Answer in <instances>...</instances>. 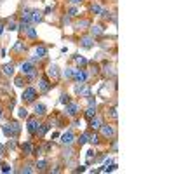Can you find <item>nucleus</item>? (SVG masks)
I'll return each instance as SVG.
<instances>
[{
    "mask_svg": "<svg viewBox=\"0 0 174 174\" xmlns=\"http://www.w3.org/2000/svg\"><path fill=\"white\" fill-rule=\"evenodd\" d=\"M75 61H77V63H80V64H85V63H87V61H85L84 58H80V56H75Z\"/></svg>",
    "mask_w": 174,
    "mask_h": 174,
    "instance_id": "obj_30",
    "label": "nucleus"
},
{
    "mask_svg": "<svg viewBox=\"0 0 174 174\" xmlns=\"http://www.w3.org/2000/svg\"><path fill=\"white\" fill-rule=\"evenodd\" d=\"M89 141H91L92 145H98V143H99V138H98V134H91V136H89Z\"/></svg>",
    "mask_w": 174,
    "mask_h": 174,
    "instance_id": "obj_27",
    "label": "nucleus"
},
{
    "mask_svg": "<svg viewBox=\"0 0 174 174\" xmlns=\"http://www.w3.org/2000/svg\"><path fill=\"white\" fill-rule=\"evenodd\" d=\"M28 21H31V10H23V23L28 24Z\"/></svg>",
    "mask_w": 174,
    "mask_h": 174,
    "instance_id": "obj_14",
    "label": "nucleus"
},
{
    "mask_svg": "<svg viewBox=\"0 0 174 174\" xmlns=\"http://www.w3.org/2000/svg\"><path fill=\"white\" fill-rule=\"evenodd\" d=\"M59 103H63V105H68V103H70V96H68V94H63V96L59 98Z\"/></svg>",
    "mask_w": 174,
    "mask_h": 174,
    "instance_id": "obj_25",
    "label": "nucleus"
},
{
    "mask_svg": "<svg viewBox=\"0 0 174 174\" xmlns=\"http://www.w3.org/2000/svg\"><path fill=\"white\" fill-rule=\"evenodd\" d=\"M26 49V45H24V42H21V40H17L16 42V45H14V51H17V52H21V51H24Z\"/></svg>",
    "mask_w": 174,
    "mask_h": 174,
    "instance_id": "obj_18",
    "label": "nucleus"
},
{
    "mask_svg": "<svg viewBox=\"0 0 174 174\" xmlns=\"http://www.w3.org/2000/svg\"><path fill=\"white\" fill-rule=\"evenodd\" d=\"M91 33H92V35H101V33H103V28H101V26H92V28H91Z\"/></svg>",
    "mask_w": 174,
    "mask_h": 174,
    "instance_id": "obj_22",
    "label": "nucleus"
},
{
    "mask_svg": "<svg viewBox=\"0 0 174 174\" xmlns=\"http://www.w3.org/2000/svg\"><path fill=\"white\" fill-rule=\"evenodd\" d=\"M38 127H40V124H38L35 119H31V120L28 122V131H30V134H37Z\"/></svg>",
    "mask_w": 174,
    "mask_h": 174,
    "instance_id": "obj_10",
    "label": "nucleus"
},
{
    "mask_svg": "<svg viewBox=\"0 0 174 174\" xmlns=\"http://www.w3.org/2000/svg\"><path fill=\"white\" fill-rule=\"evenodd\" d=\"M26 115H28V112H26L24 108H21V110H19V117H21V119H24Z\"/></svg>",
    "mask_w": 174,
    "mask_h": 174,
    "instance_id": "obj_32",
    "label": "nucleus"
},
{
    "mask_svg": "<svg viewBox=\"0 0 174 174\" xmlns=\"http://www.w3.org/2000/svg\"><path fill=\"white\" fill-rule=\"evenodd\" d=\"M42 19V12H38V10H31V21H40Z\"/></svg>",
    "mask_w": 174,
    "mask_h": 174,
    "instance_id": "obj_17",
    "label": "nucleus"
},
{
    "mask_svg": "<svg viewBox=\"0 0 174 174\" xmlns=\"http://www.w3.org/2000/svg\"><path fill=\"white\" fill-rule=\"evenodd\" d=\"M89 125H91V129H99L101 125H103V119L101 117H92L91 120H89Z\"/></svg>",
    "mask_w": 174,
    "mask_h": 174,
    "instance_id": "obj_7",
    "label": "nucleus"
},
{
    "mask_svg": "<svg viewBox=\"0 0 174 174\" xmlns=\"http://www.w3.org/2000/svg\"><path fill=\"white\" fill-rule=\"evenodd\" d=\"M77 14H78V10H77V9H70V10H68V16H71V17H73V16H77Z\"/></svg>",
    "mask_w": 174,
    "mask_h": 174,
    "instance_id": "obj_31",
    "label": "nucleus"
},
{
    "mask_svg": "<svg viewBox=\"0 0 174 174\" xmlns=\"http://www.w3.org/2000/svg\"><path fill=\"white\" fill-rule=\"evenodd\" d=\"M91 10H92V12H96V14H98V12H101V7H99V5H98V3H96V5H92V7H91Z\"/></svg>",
    "mask_w": 174,
    "mask_h": 174,
    "instance_id": "obj_29",
    "label": "nucleus"
},
{
    "mask_svg": "<svg viewBox=\"0 0 174 174\" xmlns=\"http://www.w3.org/2000/svg\"><path fill=\"white\" fill-rule=\"evenodd\" d=\"M23 173H33V169H31V166H26V167L23 169Z\"/></svg>",
    "mask_w": 174,
    "mask_h": 174,
    "instance_id": "obj_34",
    "label": "nucleus"
},
{
    "mask_svg": "<svg viewBox=\"0 0 174 174\" xmlns=\"http://www.w3.org/2000/svg\"><path fill=\"white\" fill-rule=\"evenodd\" d=\"M73 139H75V138H73V132H71V131H68V132H64V134L61 136V141H63L64 145H71Z\"/></svg>",
    "mask_w": 174,
    "mask_h": 174,
    "instance_id": "obj_11",
    "label": "nucleus"
},
{
    "mask_svg": "<svg viewBox=\"0 0 174 174\" xmlns=\"http://www.w3.org/2000/svg\"><path fill=\"white\" fill-rule=\"evenodd\" d=\"M64 77H66V78H71V77H73V68H66V70H64Z\"/></svg>",
    "mask_w": 174,
    "mask_h": 174,
    "instance_id": "obj_28",
    "label": "nucleus"
},
{
    "mask_svg": "<svg viewBox=\"0 0 174 174\" xmlns=\"http://www.w3.org/2000/svg\"><path fill=\"white\" fill-rule=\"evenodd\" d=\"M99 129H101V134H103L105 138H113V136H115V129H113L112 125H108V124H103Z\"/></svg>",
    "mask_w": 174,
    "mask_h": 174,
    "instance_id": "obj_4",
    "label": "nucleus"
},
{
    "mask_svg": "<svg viewBox=\"0 0 174 174\" xmlns=\"http://www.w3.org/2000/svg\"><path fill=\"white\" fill-rule=\"evenodd\" d=\"M9 30H12V31H14V30H17V26H16L14 23H10V24H9Z\"/></svg>",
    "mask_w": 174,
    "mask_h": 174,
    "instance_id": "obj_36",
    "label": "nucleus"
},
{
    "mask_svg": "<svg viewBox=\"0 0 174 174\" xmlns=\"http://www.w3.org/2000/svg\"><path fill=\"white\" fill-rule=\"evenodd\" d=\"M82 45H84L85 49L92 47V38H91V37H84V38H82Z\"/></svg>",
    "mask_w": 174,
    "mask_h": 174,
    "instance_id": "obj_16",
    "label": "nucleus"
},
{
    "mask_svg": "<svg viewBox=\"0 0 174 174\" xmlns=\"http://www.w3.org/2000/svg\"><path fill=\"white\" fill-rule=\"evenodd\" d=\"M2 171H3V173H9V171H10V167H9V166H3V169H2Z\"/></svg>",
    "mask_w": 174,
    "mask_h": 174,
    "instance_id": "obj_38",
    "label": "nucleus"
},
{
    "mask_svg": "<svg viewBox=\"0 0 174 174\" xmlns=\"http://www.w3.org/2000/svg\"><path fill=\"white\" fill-rule=\"evenodd\" d=\"M33 150H35V148H33V145H31V143H24V145H23V152H24L26 155H31V153H33Z\"/></svg>",
    "mask_w": 174,
    "mask_h": 174,
    "instance_id": "obj_13",
    "label": "nucleus"
},
{
    "mask_svg": "<svg viewBox=\"0 0 174 174\" xmlns=\"http://www.w3.org/2000/svg\"><path fill=\"white\" fill-rule=\"evenodd\" d=\"M47 75L52 78V80H56L58 77H59V71H58V66L56 64H51L49 68H47Z\"/></svg>",
    "mask_w": 174,
    "mask_h": 174,
    "instance_id": "obj_9",
    "label": "nucleus"
},
{
    "mask_svg": "<svg viewBox=\"0 0 174 174\" xmlns=\"http://www.w3.org/2000/svg\"><path fill=\"white\" fill-rule=\"evenodd\" d=\"M47 129H49V125H47V124H44L42 127H38V131H37V136H44V134L47 132Z\"/></svg>",
    "mask_w": 174,
    "mask_h": 174,
    "instance_id": "obj_21",
    "label": "nucleus"
},
{
    "mask_svg": "<svg viewBox=\"0 0 174 174\" xmlns=\"http://www.w3.org/2000/svg\"><path fill=\"white\" fill-rule=\"evenodd\" d=\"M37 167H38V171H45V169H47V162H45V160H38V162H37Z\"/></svg>",
    "mask_w": 174,
    "mask_h": 174,
    "instance_id": "obj_23",
    "label": "nucleus"
},
{
    "mask_svg": "<svg viewBox=\"0 0 174 174\" xmlns=\"http://www.w3.org/2000/svg\"><path fill=\"white\" fill-rule=\"evenodd\" d=\"M2 155H3V146L0 145V157H2Z\"/></svg>",
    "mask_w": 174,
    "mask_h": 174,
    "instance_id": "obj_39",
    "label": "nucleus"
},
{
    "mask_svg": "<svg viewBox=\"0 0 174 174\" xmlns=\"http://www.w3.org/2000/svg\"><path fill=\"white\" fill-rule=\"evenodd\" d=\"M0 119H2V110H0Z\"/></svg>",
    "mask_w": 174,
    "mask_h": 174,
    "instance_id": "obj_41",
    "label": "nucleus"
},
{
    "mask_svg": "<svg viewBox=\"0 0 174 174\" xmlns=\"http://www.w3.org/2000/svg\"><path fill=\"white\" fill-rule=\"evenodd\" d=\"M78 112H80V106H78L77 103H68V106H66V113H68L70 117H75Z\"/></svg>",
    "mask_w": 174,
    "mask_h": 174,
    "instance_id": "obj_6",
    "label": "nucleus"
},
{
    "mask_svg": "<svg viewBox=\"0 0 174 174\" xmlns=\"http://www.w3.org/2000/svg\"><path fill=\"white\" fill-rule=\"evenodd\" d=\"M19 131H21V127H19L16 122H10V124L3 125V134H5V136L14 138V136H17V134H19Z\"/></svg>",
    "mask_w": 174,
    "mask_h": 174,
    "instance_id": "obj_1",
    "label": "nucleus"
},
{
    "mask_svg": "<svg viewBox=\"0 0 174 174\" xmlns=\"http://www.w3.org/2000/svg\"><path fill=\"white\" fill-rule=\"evenodd\" d=\"M26 33H28V37H30V38H37V33H35V30H33V28H30V26H28V28H26Z\"/></svg>",
    "mask_w": 174,
    "mask_h": 174,
    "instance_id": "obj_24",
    "label": "nucleus"
},
{
    "mask_svg": "<svg viewBox=\"0 0 174 174\" xmlns=\"http://www.w3.org/2000/svg\"><path fill=\"white\" fill-rule=\"evenodd\" d=\"M45 52H47V49H45V47H42V45H40V47H37V58H38V59H40V58H44V56H45Z\"/></svg>",
    "mask_w": 174,
    "mask_h": 174,
    "instance_id": "obj_19",
    "label": "nucleus"
},
{
    "mask_svg": "<svg viewBox=\"0 0 174 174\" xmlns=\"http://www.w3.org/2000/svg\"><path fill=\"white\" fill-rule=\"evenodd\" d=\"M23 101H26V103H33L35 101V98H37V91L33 89V87H26L24 91H23Z\"/></svg>",
    "mask_w": 174,
    "mask_h": 174,
    "instance_id": "obj_2",
    "label": "nucleus"
},
{
    "mask_svg": "<svg viewBox=\"0 0 174 174\" xmlns=\"http://www.w3.org/2000/svg\"><path fill=\"white\" fill-rule=\"evenodd\" d=\"M2 70H3L5 75H12V73H14V64H12V63H10V64H3Z\"/></svg>",
    "mask_w": 174,
    "mask_h": 174,
    "instance_id": "obj_15",
    "label": "nucleus"
},
{
    "mask_svg": "<svg viewBox=\"0 0 174 174\" xmlns=\"http://www.w3.org/2000/svg\"><path fill=\"white\" fill-rule=\"evenodd\" d=\"M35 113L37 115H44L45 113V106L44 105H35Z\"/></svg>",
    "mask_w": 174,
    "mask_h": 174,
    "instance_id": "obj_20",
    "label": "nucleus"
},
{
    "mask_svg": "<svg viewBox=\"0 0 174 174\" xmlns=\"http://www.w3.org/2000/svg\"><path fill=\"white\" fill-rule=\"evenodd\" d=\"M87 141H89V134H87V132H84V134L80 136V139H78V143H80V145H84V143H87Z\"/></svg>",
    "mask_w": 174,
    "mask_h": 174,
    "instance_id": "obj_26",
    "label": "nucleus"
},
{
    "mask_svg": "<svg viewBox=\"0 0 174 174\" xmlns=\"http://www.w3.org/2000/svg\"><path fill=\"white\" fill-rule=\"evenodd\" d=\"M84 115H85V119H87V120H91L92 117H96V108H94V106H89V108L85 110V113H84Z\"/></svg>",
    "mask_w": 174,
    "mask_h": 174,
    "instance_id": "obj_12",
    "label": "nucleus"
},
{
    "mask_svg": "<svg viewBox=\"0 0 174 174\" xmlns=\"http://www.w3.org/2000/svg\"><path fill=\"white\" fill-rule=\"evenodd\" d=\"M38 85H40V91H42V92H47V91H49V89L52 87V84H51V82H49V80H47L45 77H42V78H40Z\"/></svg>",
    "mask_w": 174,
    "mask_h": 174,
    "instance_id": "obj_8",
    "label": "nucleus"
},
{
    "mask_svg": "<svg viewBox=\"0 0 174 174\" xmlns=\"http://www.w3.org/2000/svg\"><path fill=\"white\" fill-rule=\"evenodd\" d=\"M68 2H70V3H73V5H77V3H82L84 0H68Z\"/></svg>",
    "mask_w": 174,
    "mask_h": 174,
    "instance_id": "obj_35",
    "label": "nucleus"
},
{
    "mask_svg": "<svg viewBox=\"0 0 174 174\" xmlns=\"http://www.w3.org/2000/svg\"><path fill=\"white\" fill-rule=\"evenodd\" d=\"M16 85L21 87V85H23V78H16Z\"/></svg>",
    "mask_w": 174,
    "mask_h": 174,
    "instance_id": "obj_37",
    "label": "nucleus"
},
{
    "mask_svg": "<svg viewBox=\"0 0 174 174\" xmlns=\"http://www.w3.org/2000/svg\"><path fill=\"white\" fill-rule=\"evenodd\" d=\"M2 28H3V24H2V23H0V33H2Z\"/></svg>",
    "mask_w": 174,
    "mask_h": 174,
    "instance_id": "obj_40",
    "label": "nucleus"
},
{
    "mask_svg": "<svg viewBox=\"0 0 174 174\" xmlns=\"http://www.w3.org/2000/svg\"><path fill=\"white\" fill-rule=\"evenodd\" d=\"M73 78H75L77 82L84 84V82H85V78H87V75H85V71H84V70H75V68H73Z\"/></svg>",
    "mask_w": 174,
    "mask_h": 174,
    "instance_id": "obj_5",
    "label": "nucleus"
},
{
    "mask_svg": "<svg viewBox=\"0 0 174 174\" xmlns=\"http://www.w3.org/2000/svg\"><path fill=\"white\" fill-rule=\"evenodd\" d=\"M110 117L117 119V108H112V110H110Z\"/></svg>",
    "mask_w": 174,
    "mask_h": 174,
    "instance_id": "obj_33",
    "label": "nucleus"
},
{
    "mask_svg": "<svg viewBox=\"0 0 174 174\" xmlns=\"http://www.w3.org/2000/svg\"><path fill=\"white\" fill-rule=\"evenodd\" d=\"M21 71H23L24 75H28V77H35V66H33L30 61H26V63L21 64Z\"/></svg>",
    "mask_w": 174,
    "mask_h": 174,
    "instance_id": "obj_3",
    "label": "nucleus"
}]
</instances>
